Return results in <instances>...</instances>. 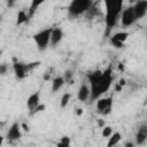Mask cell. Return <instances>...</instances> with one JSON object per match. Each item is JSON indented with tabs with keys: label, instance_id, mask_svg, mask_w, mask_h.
Returning <instances> with one entry per match:
<instances>
[{
	"label": "cell",
	"instance_id": "cell-1",
	"mask_svg": "<svg viewBox=\"0 0 147 147\" xmlns=\"http://www.w3.org/2000/svg\"><path fill=\"white\" fill-rule=\"evenodd\" d=\"M87 80L90 85V99L92 102L107 93L113 85V69L108 67L106 70H94L87 74Z\"/></svg>",
	"mask_w": 147,
	"mask_h": 147
},
{
	"label": "cell",
	"instance_id": "cell-2",
	"mask_svg": "<svg viewBox=\"0 0 147 147\" xmlns=\"http://www.w3.org/2000/svg\"><path fill=\"white\" fill-rule=\"evenodd\" d=\"M105 3V36L109 37L110 31L116 26L124 8V0H102Z\"/></svg>",
	"mask_w": 147,
	"mask_h": 147
},
{
	"label": "cell",
	"instance_id": "cell-3",
	"mask_svg": "<svg viewBox=\"0 0 147 147\" xmlns=\"http://www.w3.org/2000/svg\"><path fill=\"white\" fill-rule=\"evenodd\" d=\"M93 5L94 0H71L68 6V16L70 18H77L86 14Z\"/></svg>",
	"mask_w": 147,
	"mask_h": 147
},
{
	"label": "cell",
	"instance_id": "cell-4",
	"mask_svg": "<svg viewBox=\"0 0 147 147\" xmlns=\"http://www.w3.org/2000/svg\"><path fill=\"white\" fill-rule=\"evenodd\" d=\"M39 65H40V61H34V62H30V63H23V62L15 61L13 63V71H14L16 79L21 80V79H24L25 77H28L29 74L32 70H34L36 68H38Z\"/></svg>",
	"mask_w": 147,
	"mask_h": 147
},
{
	"label": "cell",
	"instance_id": "cell-5",
	"mask_svg": "<svg viewBox=\"0 0 147 147\" xmlns=\"http://www.w3.org/2000/svg\"><path fill=\"white\" fill-rule=\"evenodd\" d=\"M51 31H52V28H47V29L40 30L39 32L32 36V39L40 52H44L48 48L49 41H51Z\"/></svg>",
	"mask_w": 147,
	"mask_h": 147
},
{
	"label": "cell",
	"instance_id": "cell-6",
	"mask_svg": "<svg viewBox=\"0 0 147 147\" xmlns=\"http://www.w3.org/2000/svg\"><path fill=\"white\" fill-rule=\"evenodd\" d=\"M96 103H95V108H96V113L102 115V116H107L111 113L113 110V105H114V101H113V96H106V98H99L95 100Z\"/></svg>",
	"mask_w": 147,
	"mask_h": 147
},
{
	"label": "cell",
	"instance_id": "cell-7",
	"mask_svg": "<svg viewBox=\"0 0 147 147\" xmlns=\"http://www.w3.org/2000/svg\"><path fill=\"white\" fill-rule=\"evenodd\" d=\"M119 18H121V23L124 28H130L131 25H133L137 22V18H136L134 11H133V7L129 6L126 8H123Z\"/></svg>",
	"mask_w": 147,
	"mask_h": 147
},
{
	"label": "cell",
	"instance_id": "cell-8",
	"mask_svg": "<svg viewBox=\"0 0 147 147\" xmlns=\"http://www.w3.org/2000/svg\"><path fill=\"white\" fill-rule=\"evenodd\" d=\"M130 37V33L127 31H118L111 36H109V42L115 48H123L125 46V41Z\"/></svg>",
	"mask_w": 147,
	"mask_h": 147
},
{
	"label": "cell",
	"instance_id": "cell-9",
	"mask_svg": "<svg viewBox=\"0 0 147 147\" xmlns=\"http://www.w3.org/2000/svg\"><path fill=\"white\" fill-rule=\"evenodd\" d=\"M132 7H133V11H134V16H136L137 21H139L146 16V14H147V0H138V1L133 2Z\"/></svg>",
	"mask_w": 147,
	"mask_h": 147
},
{
	"label": "cell",
	"instance_id": "cell-10",
	"mask_svg": "<svg viewBox=\"0 0 147 147\" xmlns=\"http://www.w3.org/2000/svg\"><path fill=\"white\" fill-rule=\"evenodd\" d=\"M6 138L9 141H15L22 138V131H21V124L18 122H15L10 125V127L7 131Z\"/></svg>",
	"mask_w": 147,
	"mask_h": 147
},
{
	"label": "cell",
	"instance_id": "cell-11",
	"mask_svg": "<svg viewBox=\"0 0 147 147\" xmlns=\"http://www.w3.org/2000/svg\"><path fill=\"white\" fill-rule=\"evenodd\" d=\"M63 37H64V33H63V30L61 28H52L49 45L55 47L56 45H59L61 42V40L63 39Z\"/></svg>",
	"mask_w": 147,
	"mask_h": 147
},
{
	"label": "cell",
	"instance_id": "cell-12",
	"mask_svg": "<svg viewBox=\"0 0 147 147\" xmlns=\"http://www.w3.org/2000/svg\"><path fill=\"white\" fill-rule=\"evenodd\" d=\"M147 140V125L146 123H142L139 129H138V132L136 134V141H134V145H138V146H141L146 142Z\"/></svg>",
	"mask_w": 147,
	"mask_h": 147
},
{
	"label": "cell",
	"instance_id": "cell-13",
	"mask_svg": "<svg viewBox=\"0 0 147 147\" xmlns=\"http://www.w3.org/2000/svg\"><path fill=\"white\" fill-rule=\"evenodd\" d=\"M90 85L87 83H82L77 91V99L82 102H86L90 99Z\"/></svg>",
	"mask_w": 147,
	"mask_h": 147
},
{
	"label": "cell",
	"instance_id": "cell-14",
	"mask_svg": "<svg viewBox=\"0 0 147 147\" xmlns=\"http://www.w3.org/2000/svg\"><path fill=\"white\" fill-rule=\"evenodd\" d=\"M40 103V92H33L31 95H29L28 100H26V107L29 110H32L36 106H38Z\"/></svg>",
	"mask_w": 147,
	"mask_h": 147
},
{
	"label": "cell",
	"instance_id": "cell-15",
	"mask_svg": "<svg viewBox=\"0 0 147 147\" xmlns=\"http://www.w3.org/2000/svg\"><path fill=\"white\" fill-rule=\"evenodd\" d=\"M64 84H65V83H64V79H63L62 76H57V77L53 78V79H52L51 92H52V93H56V92H59V91L63 87Z\"/></svg>",
	"mask_w": 147,
	"mask_h": 147
},
{
	"label": "cell",
	"instance_id": "cell-16",
	"mask_svg": "<svg viewBox=\"0 0 147 147\" xmlns=\"http://www.w3.org/2000/svg\"><path fill=\"white\" fill-rule=\"evenodd\" d=\"M46 0H31V3H30V7H29V10H28V15H29V18H31L34 13L37 11V9L45 2Z\"/></svg>",
	"mask_w": 147,
	"mask_h": 147
},
{
	"label": "cell",
	"instance_id": "cell-17",
	"mask_svg": "<svg viewBox=\"0 0 147 147\" xmlns=\"http://www.w3.org/2000/svg\"><path fill=\"white\" fill-rule=\"evenodd\" d=\"M122 139V134L119 132H113L109 137H108V142H107V146L108 147H113V146H116Z\"/></svg>",
	"mask_w": 147,
	"mask_h": 147
},
{
	"label": "cell",
	"instance_id": "cell-18",
	"mask_svg": "<svg viewBox=\"0 0 147 147\" xmlns=\"http://www.w3.org/2000/svg\"><path fill=\"white\" fill-rule=\"evenodd\" d=\"M29 21V15L28 13L24 10V9H21L18 13H17V18H16V25H21V24H24Z\"/></svg>",
	"mask_w": 147,
	"mask_h": 147
},
{
	"label": "cell",
	"instance_id": "cell-19",
	"mask_svg": "<svg viewBox=\"0 0 147 147\" xmlns=\"http://www.w3.org/2000/svg\"><path fill=\"white\" fill-rule=\"evenodd\" d=\"M74 71L71 70V69H68V70H65L64 72H63V79H64V83H67V84H72L74 83Z\"/></svg>",
	"mask_w": 147,
	"mask_h": 147
},
{
	"label": "cell",
	"instance_id": "cell-20",
	"mask_svg": "<svg viewBox=\"0 0 147 147\" xmlns=\"http://www.w3.org/2000/svg\"><path fill=\"white\" fill-rule=\"evenodd\" d=\"M70 99H71V94H70V93H64V94L61 96V100H60V107H61L62 109H64V108L69 105Z\"/></svg>",
	"mask_w": 147,
	"mask_h": 147
},
{
	"label": "cell",
	"instance_id": "cell-21",
	"mask_svg": "<svg viewBox=\"0 0 147 147\" xmlns=\"http://www.w3.org/2000/svg\"><path fill=\"white\" fill-rule=\"evenodd\" d=\"M102 129V131H101V136L103 137V138H108L114 131H113V127L111 126H109V125H105L103 127H101Z\"/></svg>",
	"mask_w": 147,
	"mask_h": 147
},
{
	"label": "cell",
	"instance_id": "cell-22",
	"mask_svg": "<svg viewBox=\"0 0 147 147\" xmlns=\"http://www.w3.org/2000/svg\"><path fill=\"white\" fill-rule=\"evenodd\" d=\"M70 138L69 137H67V136H64V137H62L61 138V140L56 144V146H59V147H68V146H70Z\"/></svg>",
	"mask_w": 147,
	"mask_h": 147
},
{
	"label": "cell",
	"instance_id": "cell-23",
	"mask_svg": "<svg viewBox=\"0 0 147 147\" xmlns=\"http://www.w3.org/2000/svg\"><path fill=\"white\" fill-rule=\"evenodd\" d=\"M46 109V106L44 103H39L38 106H36L32 110H30V115H34V114H38V113H41Z\"/></svg>",
	"mask_w": 147,
	"mask_h": 147
},
{
	"label": "cell",
	"instance_id": "cell-24",
	"mask_svg": "<svg viewBox=\"0 0 147 147\" xmlns=\"http://www.w3.org/2000/svg\"><path fill=\"white\" fill-rule=\"evenodd\" d=\"M8 69H9V65L7 63H0V76L7 75Z\"/></svg>",
	"mask_w": 147,
	"mask_h": 147
},
{
	"label": "cell",
	"instance_id": "cell-25",
	"mask_svg": "<svg viewBox=\"0 0 147 147\" xmlns=\"http://www.w3.org/2000/svg\"><path fill=\"white\" fill-rule=\"evenodd\" d=\"M21 129H22V130H24L25 132H29V131H30L29 125H28L26 123H24V122H23V123H21Z\"/></svg>",
	"mask_w": 147,
	"mask_h": 147
},
{
	"label": "cell",
	"instance_id": "cell-26",
	"mask_svg": "<svg viewBox=\"0 0 147 147\" xmlns=\"http://www.w3.org/2000/svg\"><path fill=\"white\" fill-rule=\"evenodd\" d=\"M16 1H17V0H7V7H8V8L14 7V5L16 3Z\"/></svg>",
	"mask_w": 147,
	"mask_h": 147
},
{
	"label": "cell",
	"instance_id": "cell-27",
	"mask_svg": "<svg viewBox=\"0 0 147 147\" xmlns=\"http://www.w3.org/2000/svg\"><path fill=\"white\" fill-rule=\"evenodd\" d=\"M118 84H119V85L123 87V86H125V85H126V80H125L124 78H121V79L118 80Z\"/></svg>",
	"mask_w": 147,
	"mask_h": 147
},
{
	"label": "cell",
	"instance_id": "cell-28",
	"mask_svg": "<svg viewBox=\"0 0 147 147\" xmlns=\"http://www.w3.org/2000/svg\"><path fill=\"white\" fill-rule=\"evenodd\" d=\"M98 126L101 129V127H103L105 126V121L103 119H98Z\"/></svg>",
	"mask_w": 147,
	"mask_h": 147
},
{
	"label": "cell",
	"instance_id": "cell-29",
	"mask_svg": "<svg viewBox=\"0 0 147 147\" xmlns=\"http://www.w3.org/2000/svg\"><path fill=\"white\" fill-rule=\"evenodd\" d=\"M51 78H52V77H51L49 74H45V75L42 76V79H44V80H51Z\"/></svg>",
	"mask_w": 147,
	"mask_h": 147
},
{
	"label": "cell",
	"instance_id": "cell-30",
	"mask_svg": "<svg viewBox=\"0 0 147 147\" xmlns=\"http://www.w3.org/2000/svg\"><path fill=\"white\" fill-rule=\"evenodd\" d=\"M122 88H123V87H122V86H121L118 83H116V84H115V90H116V92H119V91H122Z\"/></svg>",
	"mask_w": 147,
	"mask_h": 147
},
{
	"label": "cell",
	"instance_id": "cell-31",
	"mask_svg": "<svg viewBox=\"0 0 147 147\" xmlns=\"http://www.w3.org/2000/svg\"><path fill=\"white\" fill-rule=\"evenodd\" d=\"M83 113H84V111H83V109H82V108H77V109H76V114H77L78 116H82V115H83Z\"/></svg>",
	"mask_w": 147,
	"mask_h": 147
},
{
	"label": "cell",
	"instance_id": "cell-32",
	"mask_svg": "<svg viewBox=\"0 0 147 147\" xmlns=\"http://www.w3.org/2000/svg\"><path fill=\"white\" fill-rule=\"evenodd\" d=\"M125 146L126 147H133L134 146V142H125Z\"/></svg>",
	"mask_w": 147,
	"mask_h": 147
},
{
	"label": "cell",
	"instance_id": "cell-33",
	"mask_svg": "<svg viewBox=\"0 0 147 147\" xmlns=\"http://www.w3.org/2000/svg\"><path fill=\"white\" fill-rule=\"evenodd\" d=\"M3 140H5V138H3V137H2L1 134H0V146H1L2 144H3Z\"/></svg>",
	"mask_w": 147,
	"mask_h": 147
},
{
	"label": "cell",
	"instance_id": "cell-34",
	"mask_svg": "<svg viewBox=\"0 0 147 147\" xmlns=\"http://www.w3.org/2000/svg\"><path fill=\"white\" fill-rule=\"evenodd\" d=\"M118 69H121V70H123V69H124V68H123V64H122V63H119V64H118Z\"/></svg>",
	"mask_w": 147,
	"mask_h": 147
},
{
	"label": "cell",
	"instance_id": "cell-35",
	"mask_svg": "<svg viewBox=\"0 0 147 147\" xmlns=\"http://www.w3.org/2000/svg\"><path fill=\"white\" fill-rule=\"evenodd\" d=\"M131 2H136V1H138V0H130Z\"/></svg>",
	"mask_w": 147,
	"mask_h": 147
},
{
	"label": "cell",
	"instance_id": "cell-36",
	"mask_svg": "<svg viewBox=\"0 0 147 147\" xmlns=\"http://www.w3.org/2000/svg\"><path fill=\"white\" fill-rule=\"evenodd\" d=\"M1 124H2V123H1V122H0V125H1Z\"/></svg>",
	"mask_w": 147,
	"mask_h": 147
}]
</instances>
